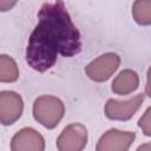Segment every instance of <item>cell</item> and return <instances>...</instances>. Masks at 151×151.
Instances as JSON below:
<instances>
[{
  "mask_svg": "<svg viewBox=\"0 0 151 151\" xmlns=\"http://www.w3.org/2000/svg\"><path fill=\"white\" fill-rule=\"evenodd\" d=\"M136 151H151V142L149 143H144L142 145L138 146V149Z\"/></svg>",
  "mask_w": 151,
  "mask_h": 151,
  "instance_id": "15",
  "label": "cell"
},
{
  "mask_svg": "<svg viewBox=\"0 0 151 151\" xmlns=\"http://www.w3.org/2000/svg\"><path fill=\"white\" fill-rule=\"evenodd\" d=\"M138 126L142 129V132L145 136L151 137V106L147 107L146 111L144 112V114L139 118Z\"/></svg>",
  "mask_w": 151,
  "mask_h": 151,
  "instance_id": "12",
  "label": "cell"
},
{
  "mask_svg": "<svg viewBox=\"0 0 151 151\" xmlns=\"http://www.w3.org/2000/svg\"><path fill=\"white\" fill-rule=\"evenodd\" d=\"M146 76H147V81H146V86H145V94L151 97V66L149 67Z\"/></svg>",
  "mask_w": 151,
  "mask_h": 151,
  "instance_id": "13",
  "label": "cell"
},
{
  "mask_svg": "<svg viewBox=\"0 0 151 151\" xmlns=\"http://www.w3.org/2000/svg\"><path fill=\"white\" fill-rule=\"evenodd\" d=\"M143 101L144 94L142 93L125 101H119L111 98L105 104V116L111 120H129L138 111Z\"/></svg>",
  "mask_w": 151,
  "mask_h": 151,
  "instance_id": "5",
  "label": "cell"
},
{
  "mask_svg": "<svg viewBox=\"0 0 151 151\" xmlns=\"http://www.w3.org/2000/svg\"><path fill=\"white\" fill-rule=\"evenodd\" d=\"M15 5V2H8V1H0V8H1V11L4 12V11H7V9H9L12 6H14Z\"/></svg>",
  "mask_w": 151,
  "mask_h": 151,
  "instance_id": "14",
  "label": "cell"
},
{
  "mask_svg": "<svg viewBox=\"0 0 151 151\" xmlns=\"http://www.w3.org/2000/svg\"><path fill=\"white\" fill-rule=\"evenodd\" d=\"M139 86V77L132 70H123L112 81L111 90L119 96H126Z\"/></svg>",
  "mask_w": 151,
  "mask_h": 151,
  "instance_id": "9",
  "label": "cell"
},
{
  "mask_svg": "<svg viewBox=\"0 0 151 151\" xmlns=\"http://www.w3.org/2000/svg\"><path fill=\"white\" fill-rule=\"evenodd\" d=\"M19 78V68L13 58L7 54L0 55V81L14 83Z\"/></svg>",
  "mask_w": 151,
  "mask_h": 151,
  "instance_id": "10",
  "label": "cell"
},
{
  "mask_svg": "<svg viewBox=\"0 0 151 151\" xmlns=\"http://www.w3.org/2000/svg\"><path fill=\"white\" fill-rule=\"evenodd\" d=\"M119 65H120L119 55L113 52H107L92 60L85 67V72L91 80L97 83H103L106 81L118 70Z\"/></svg>",
  "mask_w": 151,
  "mask_h": 151,
  "instance_id": "3",
  "label": "cell"
},
{
  "mask_svg": "<svg viewBox=\"0 0 151 151\" xmlns=\"http://www.w3.org/2000/svg\"><path fill=\"white\" fill-rule=\"evenodd\" d=\"M134 138V132L110 129L99 138L96 151H127Z\"/></svg>",
  "mask_w": 151,
  "mask_h": 151,
  "instance_id": "6",
  "label": "cell"
},
{
  "mask_svg": "<svg viewBox=\"0 0 151 151\" xmlns=\"http://www.w3.org/2000/svg\"><path fill=\"white\" fill-rule=\"evenodd\" d=\"M65 114L64 103L54 96H40L33 104L34 119L47 129H54Z\"/></svg>",
  "mask_w": 151,
  "mask_h": 151,
  "instance_id": "2",
  "label": "cell"
},
{
  "mask_svg": "<svg viewBox=\"0 0 151 151\" xmlns=\"http://www.w3.org/2000/svg\"><path fill=\"white\" fill-rule=\"evenodd\" d=\"M45 139L33 127H22L11 140V151H44Z\"/></svg>",
  "mask_w": 151,
  "mask_h": 151,
  "instance_id": "8",
  "label": "cell"
},
{
  "mask_svg": "<svg viewBox=\"0 0 151 151\" xmlns=\"http://www.w3.org/2000/svg\"><path fill=\"white\" fill-rule=\"evenodd\" d=\"M132 17L140 26L151 25V0H137L132 5Z\"/></svg>",
  "mask_w": 151,
  "mask_h": 151,
  "instance_id": "11",
  "label": "cell"
},
{
  "mask_svg": "<svg viewBox=\"0 0 151 151\" xmlns=\"http://www.w3.org/2000/svg\"><path fill=\"white\" fill-rule=\"evenodd\" d=\"M38 25L28 38L26 63L38 72L50 70L58 53L71 58L80 53V33L63 1L44 2L38 12Z\"/></svg>",
  "mask_w": 151,
  "mask_h": 151,
  "instance_id": "1",
  "label": "cell"
},
{
  "mask_svg": "<svg viewBox=\"0 0 151 151\" xmlns=\"http://www.w3.org/2000/svg\"><path fill=\"white\" fill-rule=\"evenodd\" d=\"M87 129L80 123L67 125L57 139L58 151H83L87 144Z\"/></svg>",
  "mask_w": 151,
  "mask_h": 151,
  "instance_id": "4",
  "label": "cell"
},
{
  "mask_svg": "<svg viewBox=\"0 0 151 151\" xmlns=\"http://www.w3.org/2000/svg\"><path fill=\"white\" fill-rule=\"evenodd\" d=\"M24 101L14 91L0 92V122L2 125L14 124L22 114Z\"/></svg>",
  "mask_w": 151,
  "mask_h": 151,
  "instance_id": "7",
  "label": "cell"
}]
</instances>
